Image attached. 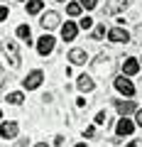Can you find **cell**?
Returning <instances> with one entry per match:
<instances>
[{
  "instance_id": "obj_2",
  "label": "cell",
  "mask_w": 142,
  "mask_h": 147,
  "mask_svg": "<svg viewBox=\"0 0 142 147\" xmlns=\"http://www.w3.org/2000/svg\"><path fill=\"white\" fill-rule=\"evenodd\" d=\"M3 57L7 59L10 69H20L22 57H20V47H17V42H12V39H3Z\"/></svg>"
},
{
  "instance_id": "obj_22",
  "label": "cell",
  "mask_w": 142,
  "mask_h": 147,
  "mask_svg": "<svg viewBox=\"0 0 142 147\" xmlns=\"http://www.w3.org/2000/svg\"><path fill=\"white\" fill-rule=\"evenodd\" d=\"M105 34H108V32H105V25H98V27L93 30V37H96V39H103Z\"/></svg>"
},
{
  "instance_id": "obj_17",
  "label": "cell",
  "mask_w": 142,
  "mask_h": 147,
  "mask_svg": "<svg viewBox=\"0 0 142 147\" xmlns=\"http://www.w3.org/2000/svg\"><path fill=\"white\" fill-rule=\"evenodd\" d=\"M17 37L25 39L27 44H32V30H30V25H20V27H17Z\"/></svg>"
},
{
  "instance_id": "obj_25",
  "label": "cell",
  "mask_w": 142,
  "mask_h": 147,
  "mask_svg": "<svg viewBox=\"0 0 142 147\" xmlns=\"http://www.w3.org/2000/svg\"><path fill=\"white\" fill-rule=\"evenodd\" d=\"M125 147H142V137H135V140H130Z\"/></svg>"
},
{
  "instance_id": "obj_21",
  "label": "cell",
  "mask_w": 142,
  "mask_h": 147,
  "mask_svg": "<svg viewBox=\"0 0 142 147\" xmlns=\"http://www.w3.org/2000/svg\"><path fill=\"white\" fill-rule=\"evenodd\" d=\"M96 125H105V123H108V113H105V110H100V113H98V115H96Z\"/></svg>"
},
{
  "instance_id": "obj_1",
  "label": "cell",
  "mask_w": 142,
  "mask_h": 147,
  "mask_svg": "<svg viewBox=\"0 0 142 147\" xmlns=\"http://www.w3.org/2000/svg\"><path fill=\"white\" fill-rule=\"evenodd\" d=\"M91 69H93V74L100 76V79H110L113 71H115V61H113L110 54H98V57L91 61Z\"/></svg>"
},
{
  "instance_id": "obj_20",
  "label": "cell",
  "mask_w": 142,
  "mask_h": 147,
  "mask_svg": "<svg viewBox=\"0 0 142 147\" xmlns=\"http://www.w3.org/2000/svg\"><path fill=\"white\" fill-rule=\"evenodd\" d=\"M79 5L86 7V10H96L98 7V0H79Z\"/></svg>"
},
{
  "instance_id": "obj_8",
  "label": "cell",
  "mask_w": 142,
  "mask_h": 147,
  "mask_svg": "<svg viewBox=\"0 0 142 147\" xmlns=\"http://www.w3.org/2000/svg\"><path fill=\"white\" fill-rule=\"evenodd\" d=\"M39 25H42L44 30H57V27L61 25V15H59L57 10H49V12H44V15H42Z\"/></svg>"
},
{
  "instance_id": "obj_15",
  "label": "cell",
  "mask_w": 142,
  "mask_h": 147,
  "mask_svg": "<svg viewBox=\"0 0 142 147\" xmlns=\"http://www.w3.org/2000/svg\"><path fill=\"white\" fill-rule=\"evenodd\" d=\"M115 110L120 113V118H127L130 113H135L137 105L132 103V100H115Z\"/></svg>"
},
{
  "instance_id": "obj_4",
  "label": "cell",
  "mask_w": 142,
  "mask_h": 147,
  "mask_svg": "<svg viewBox=\"0 0 142 147\" xmlns=\"http://www.w3.org/2000/svg\"><path fill=\"white\" fill-rule=\"evenodd\" d=\"M54 44H57V39H54L52 34H42L37 39V52L39 57H49V54L54 52Z\"/></svg>"
},
{
  "instance_id": "obj_13",
  "label": "cell",
  "mask_w": 142,
  "mask_h": 147,
  "mask_svg": "<svg viewBox=\"0 0 142 147\" xmlns=\"http://www.w3.org/2000/svg\"><path fill=\"white\" fill-rule=\"evenodd\" d=\"M137 71H140V59L127 57L125 61H122V76H135Z\"/></svg>"
},
{
  "instance_id": "obj_28",
  "label": "cell",
  "mask_w": 142,
  "mask_h": 147,
  "mask_svg": "<svg viewBox=\"0 0 142 147\" xmlns=\"http://www.w3.org/2000/svg\"><path fill=\"white\" fill-rule=\"evenodd\" d=\"M76 105H79V108H86V105H88V100L81 96V98H76Z\"/></svg>"
},
{
  "instance_id": "obj_12",
  "label": "cell",
  "mask_w": 142,
  "mask_h": 147,
  "mask_svg": "<svg viewBox=\"0 0 142 147\" xmlns=\"http://www.w3.org/2000/svg\"><path fill=\"white\" fill-rule=\"evenodd\" d=\"M76 34H79V25H76V22H66V25H61V39H64V42H74Z\"/></svg>"
},
{
  "instance_id": "obj_31",
  "label": "cell",
  "mask_w": 142,
  "mask_h": 147,
  "mask_svg": "<svg viewBox=\"0 0 142 147\" xmlns=\"http://www.w3.org/2000/svg\"><path fill=\"white\" fill-rule=\"evenodd\" d=\"M0 86H3V69H0Z\"/></svg>"
},
{
  "instance_id": "obj_30",
  "label": "cell",
  "mask_w": 142,
  "mask_h": 147,
  "mask_svg": "<svg viewBox=\"0 0 142 147\" xmlns=\"http://www.w3.org/2000/svg\"><path fill=\"white\" fill-rule=\"evenodd\" d=\"M74 147H86V142H79V145H74Z\"/></svg>"
},
{
  "instance_id": "obj_14",
  "label": "cell",
  "mask_w": 142,
  "mask_h": 147,
  "mask_svg": "<svg viewBox=\"0 0 142 147\" xmlns=\"http://www.w3.org/2000/svg\"><path fill=\"white\" fill-rule=\"evenodd\" d=\"M76 86H79V91H83V93H91V91L96 88V81H93V76H88V74H81L79 79H76Z\"/></svg>"
},
{
  "instance_id": "obj_32",
  "label": "cell",
  "mask_w": 142,
  "mask_h": 147,
  "mask_svg": "<svg viewBox=\"0 0 142 147\" xmlns=\"http://www.w3.org/2000/svg\"><path fill=\"white\" fill-rule=\"evenodd\" d=\"M0 120H3V110H0Z\"/></svg>"
},
{
  "instance_id": "obj_27",
  "label": "cell",
  "mask_w": 142,
  "mask_h": 147,
  "mask_svg": "<svg viewBox=\"0 0 142 147\" xmlns=\"http://www.w3.org/2000/svg\"><path fill=\"white\" fill-rule=\"evenodd\" d=\"M83 135H86V137H93V135H96V127H93V125H88V127L83 130Z\"/></svg>"
},
{
  "instance_id": "obj_23",
  "label": "cell",
  "mask_w": 142,
  "mask_h": 147,
  "mask_svg": "<svg viewBox=\"0 0 142 147\" xmlns=\"http://www.w3.org/2000/svg\"><path fill=\"white\" fill-rule=\"evenodd\" d=\"M79 27H81V30H91V27H93V20H91V17H81Z\"/></svg>"
},
{
  "instance_id": "obj_19",
  "label": "cell",
  "mask_w": 142,
  "mask_h": 147,
  "mask_svg": "<svg viewBox=\"0 0 142 147\" xmlns=\"http://www.w3.org/2000/svg\"><path fill=\"white\" fill-rule=\"evenodd\" d=\"M81 10H83V7H81L79 3H69V5H66V15H71V17H79Z\"/></svg>"
},
{
  "instance_id": "obj_18",
  "label": "cell",
  "mask_w": 142,
  "mask_h": 147,
  "mask_svg": "<svg viewBox=\"0 0 142 147\" xmlns=\"http://www.w3.org/2000/svg\"><path fill=\"white\" fill-rule=\"evenodd\" d=\"M22 100H25V93H22V91H12V93H7V103H12V105H20Z\"/></svg>"
},
{
  "instance_id": "obj_24",
  "label": "cell",
  "mask_w": 142,
  "mask_h": 147,
  "mask_svg": "<svg viewBox=\"0 0 142 147\" xmlns=\"http://www.w3.org/2000/svg\"><path fill=\"white\" fill-rule=\"evenodd\" d=\"M7 15H10V10H7L5 5H0V22H5V20H7Z\"/></svg>"
},
{
  "instance_id": "obj_3",
  "label": "cell",
  "mask_w": 142,
  "mask_h": 147,
  "mask_svg": "<svg viewBox=\"0 0 142 147\" xmlns=\"http://www.w3.org/2000/svg\"><path fill=\"white\" fill-rule=\"evenodd\" d=\"M42 81H44V74L39 71V69H34V71H30L25 79H22V88L25 91H34V88L42 86Z\"/></svg>"
},
{
  "instance_id": "obj_10",
  "label": "cell",
  "mask_w": 142,
  "mask_h": 147,
  "mask_svg": "<svg viewBox=\"0 0 142 147\" xmlns=\"http://www.w3.org/2000/svg\"><path fill=\"white\" fill-rule=\"evenodd\" d=\"M69 61L74 64V66H83V64L88 61V54H86V49H81V47H74L71 52H69Z\"/></svg>"
},
{
  "instance_id": "obj_33",
  "label": "cell",
  "mask_w": 142,
  "mask_h": 147,
  "mask_svg": "<svg viewBox=\"0 0 142 147\" xmlns=\"http://www.w3.org/2000/svg\"><path fill=\"white\" fill-rule=\"evenodd\" d=\"M57 3H66V0H57Z\"/></svg>"
},
{
  "instance_id": "obj_5",
  "label": "cell",
  "mask_w": 142,
  "mask_h": 147,
  "mask_svg": "<svg viewBox=\"0 0 142 147\" xmlns=\"http://www.w3.org/2000/svg\"><path fill=\"white\" fill-rule=\"evenodd\" d=\"M113 86L118 88V93L127 96V98H132V96H135V84H132L127 76H118V79L113 81Z\"/></svg>"
},
{
  "instance_id": "obj_11",
  "label": "cell",
  "mask_w": 142,
  "mask_h": 147,
  "mask_svg": "<svg viewBox=\"0 0 142 147\" xmlns=\"http://www.w3.org/2000/svg\"><path fill=\"white\" fill-rule=\"evenodd\" d=\"M132 130H135V123L130 120V118H120L115 125V135L118 137H125V135H132Z\"/></svg>"
},
{
  "instance_id": "obj_34",
  "label": "cell",
  "mask_w": 142,
  "mask_h": 147,
  "mask_svg": "<svg viewBox=\"0 0 142 147\" xmlns=\"http://www.w3.org/2000/svg\"><path fill=\"white\" fill-rule=\"evenodd\" d=\"M17 3H20V0H17Z\"/></svg>"
},
{
  "instance_id": "obj_9",
  "label": "cell",
  "mask_w": 142,
  "mask_h": 147,
  "mask_svg": "<svg viewBox=\"0 0 142 147\" xmlns=\"http://www.w3.org/2000/svg\"><path fill=\"white\" fill-rule=\"evenodd\" d=\"M17 132H20V125H17L15 120H7V123L0 125V137H3V140H15Z\"/></svg>"
},
{
  "instance_id": "obj_26",
  "label": "cell",
  "mask_w": 142,
  "mask_h": 147,
  "mask_svg": "<svg viewBox=\"0 0 142 147\" xmlns=\"http://www.w3.org/2000/svg\"><path fill=\"white\" fill-rule=\"evenodd\" d=\"M135 123L142 127V108H137V110H135Z\"/></svg>"
},
{
  "instance_id": "obj_35",
  "label": "cell",
  "mask_w": 142,
  "mask_h": 147,
  "mask_svg": "<svg viewBox=\"0 0 142 147\" xmlns=\"http://www.w3.org/2000/svg\"><path fill=\"white\" fill-rule=\"evenodd\" d=\"M140 61H142V59H140Z\"/></svg>"
},
{
  "instance_id": "obj_7",
  "label": "cell",
  "mask_w": 142,
  "mask_h": 147,
  "mask_svg": "<svg viewBox=\"0 0 142 147\" xmlns=\"http://www.w3.org/2000/svg\"><path fill=\"white\" fill-rule=\"evenodd\" d=\"M127 5H130V0H108V3H105V7H103V15H105V17L120 15Z\"/></svg>"
},
{
  "instance_id": "obj_6",
  "label": "cell",
  "mask_w": 142,
  "mask_h": 147,
  "mask_svg": "<svg viewBox=\"0 0 142 147\" xmlns=\"http://www.w3.org/2000/svg\"><path fill=\"white\" fill-rule=\"evenodd\" d=\"M108 39H110L113 44H127L132 37H130V32H127L125 27H113V30H108Z\"/></svg>"
},
{
  "instance_id": "obj_29",
  "label": "cell",
  "mask_w": 142,
  "mask_h": 147,
  "mask_svg": "<svg viewBox=\"0 0 142 147\" xmlns=\"http://www.w3.org/2000/svg\"><path fill=\"white\" fill-rule=\"evenodd\" d=\"M34 147H49V145H47V142H37V145H34Z\"/></svg>"
},
{
  "instance_id": "obj_16",
  "label": "cell",
  "mask_w": 142,
  "mask_h": 147,
  "mask_svg": "<svg viewBox=\"0 0 142 147\" xmlns=\"http://www.w3.org/2000/svg\"><path fill=\"white\" fill-rule=\"evenodd\" d=\"M42 7H44L42 0H27L25 10H27V15H39V12H42Z\"/></svg>"
}]
</instances>
